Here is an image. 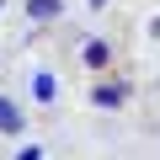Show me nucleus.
<instances>
[{
    "instance_id": "nucleus-4",
    "label": "nucleus",
    "mask_w": 160,
    "mask_h": 160,
    "mask_svg": "<svg viewBox=\"0 0 160 160\" xmlns=\"http://www.w3.org/2000/svg\"><path fill=\"white\" fill-rule=\"evenodd\" d=\"M22 123H27V118H22V107L0 96V128H6V133H22Z\"/></svg>"
},
{
    "instance_id": "nucleus-2",
    "label": "nucleus",
    "mask_w": 160,
    "mask_h": 160,
    "mask_svg": "<svg viewBox=\"0 0 160 160\" xmlns=\"http://www.w3.org/2000/svg\"><path fill=\"white\" fill-rule=\"evenodd\" d=\"M80 59H86V69H112V43L107 38H86Z\"/></svg>"
},
{
    "instance_id": "nucleus-3",
    "label": "nucleus",
    "mask_w": 160,
    "mask_h": 160,
    "mask_svg": "<svg viewBox=\"0 0 160 160\" xmlns=\"http://www.w3.org/2000/svg\"><path fill=\"white\" fill-rule=\"evenodd\" d=\"M27 16L32 22H59L64 16V0H27Z\"/></svg>"
},
{
    "instance_id": "nucleus-1",
    "label": "nucleus",
    "mask_w": 160,
    "mask_h": 160,
    "mask_svg": "<svg viewBox=\"0 0 160 160\" xmlns=\"http://www.w3.org/2000/svg\"><path fill=\"white\" fill-rule=\"evenodd\" d=\"M91 102L96 107H123L128 102V86H123V80H96V86H91Z\"/></svg>"
},
{
    "instance_id": "nucleus-5",
    "label": "nucleus",
    "mask_w": 160,
    "mask_h": 160,
    "mask_svg": "<svg viewBox=\"0 0 160 160\" xmlns=\"http://www.w3.org/2000/svg\"><path fill=\"white\" fill-rule=\"evenodd\" d=\"M32 96H38V102H53V96H59V80H53L48 69H38V75H32Z\"/></svg>"
},
{
    "instance_id": "nucleus-6",
    "label": "nucleus",
    "mask_w": 160,
    "mask_h": 160,
    "mask_svg": "<svg viewBox=\"0 0 160 160\" xmlns=\"http://www.w3.org/2000/svg\"><path fill=\"white\" fill-rule=\"evenodd\" d=\"M149 32H155V38H160V16H155V22H149Z\"/></svg>"
}]
</instances>
